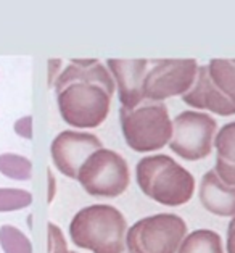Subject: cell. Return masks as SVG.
Wrapping results in <instances>:
<instances>
[{
    "mask_svg": "<svg viewBox=\"0 0 235 253\" xmlns=\"http://www.w3.org/2000/svg\"><path fill=\"white\" fill-rule=\"evenodd\" d=\"M177 253H224V245L216 231L196 229L184 237Z\"/></svg>",
    "mask_w": 235,
    "mask_h": 253,
    "instance_id": "obj_14",
    "label": "cell"
},
{
    "mask_svg": "<svg viewBox=\"0 0 235 253\" xmlns=\"http://www.w3.org/2000/svg\"><path fill=\"white\" fill-rule=\"evenodd\" d=\"M31 203H33V195L28 190L13 187L0 189V213L28 208Z\"/></svg>",
    "mask_w": 235,
    "mask_h": 253,
    "instance_id": "obj_17",
    "label": "cell"
},
{
    "mask_svg": "<svg viewBox=\"0 0 235 253\" xmlns=\"http://www.w3.org/2000/svg\"><path fill=\"white\" fill-rule=\"evenodd\" d=\"M198 66L195 58L148 60L147 73L142 81L144 100L164 102L176 95L182 97L194 84Z\"/></svg>",
    "mask_w": 235,
    "mask_h": 253,
    "instance_id": "obj_9",
    "label": "cell"
},
{
    "mask_svg": "<svg viewBox=\"0 0 235 253\" xmlns=\"http://www.w3.org/2000/svg\"><path fill=\"white\" fill-rule=\"evenodd\" d=\"M124 253H127V250H126V252H124Z\"/></svg>",
    "mask_w": 235,
    "mask_h": 253,
    "instance_id": "obj_24",
    "label": "cell"
},
{
    "mask_svg": "<svg viewBox=\"0 0 235 253\" xmlns=\"http://www.w3.org/2000/svg\"><path fill=\"white\" fill-rule=\"evenodd\" d=\"M61 118L70 126L92 129L103 125L111 108L115 81L97 58H73L53 84Z\"/></svg>",
    "mask_w": 235,
    "mask_h": 253,
    "instance_id": "obj_1",
    "label": "cell"
},
{
    "mask_svg": "<svg viewBox=\"0 0 235 253\" xmlns=\"http://www.w3.org/2000/svg\"><path fill=\"white\" fill-rule=\"evenodd\" d=\"M135 179L142 194L164 207H182L195 194V177L172 157L157 153L139 160Z\"/></svg>",
    "mask_w": 235,
    "mask_h": 253,
    "instance_id": "obj_3",
    "label": "cell"
},
{
    "mask_svg": "<svg viewBox=\"0 0 235 253\" xmlns=\"http://www.w3.org/2000/svg\"><path fill=\"white\" fill-rule=\"evenodd\" d=\"M15 132L23 139H33V116H21L20 120L15 121Z\"/></svg>",
    "mask_w": 235,
    "mask_h": 253,
    "instance_id": "obj_19",
    "label": "cell"
},
{
    "mask_svg": "<svg viewBox=\"0 0 235 253\" xmlns=\"http://www.w3.org/2000/svg\"><path fill=\"white\" fill-rule=\"evenodd\" d=\"M102 147V140L95 134L68 129V131L60 132L52 140L50 155L53 165L61 174L70 179H76L79 168L87 157Z\"/></svg>",
    "mask_w": 235,
    "mask_h": 253,
    "instance_id": "obj_10",
    "label": "cell"
},
{
    "mask_svg": "<svg viewBox=\"0 0 235 253\" xmlns=\"http://www.w3.org/2000/svg\"><path fill=\"white\" fill-rule=\"evenodd\" d=\"M182 102L198 112L235 115V58H213L200 65Z\"/></svg>",
    "mask_w": 235,
    "mask_h": 253,
    "instance_id": "obj_4",
    "label": "cell"
},
{
    "mask_svg": "<svg viewBox=\"0 0 235 253\" xmlns=\"http://www.w3.org/2000/svg\"><path fill=\"white\" fill-rule=\"evenodd\" d=\"M107 68L115 81L122 108H134L144 102L142 95V81L148 68L145 58H110Z\"/></svg>",
    "mask_w": 235,
    "mask_h": 253,
    "instance_id": "obj_11",
    "label": "cell"
},
{
    "mask_svg": "<svg viewBox=\"0 0 235 253\" xmlns=\"http://www.w3.org/2000/svg\"><path fill=\"white\" fill-rule=\"evenodd\" d=\"M76 179L92 197L116 199L124 194L131 184V171L121 153L102 147L87 157Z\"/></svg>",
    "mask_w": 235,
    "mask_h": 253,
    "instance_id": "obj_6",
    "label": "cell"
},
{
    "mask_svg": "<svg viewBox=\"0 0 235 253\" xmlns=\"http://www.w3.org/2000/svg\"><path fill=\"white\" fill-rule=\"evenodd\" d=\"M70 253H78V252H70Z\"/></svg>",
    "mask_w": 235,
    "mask_h": 253,
    "instance_id": "obj_23",
    "label": "cell"
},
{
    "mask_svg": "<svg viewBox=\"0 0 235 253\" xmlns=\"http://www.w3.org/2000/svg\"><path fill=\"white\" fill-rule=\"evenodd\" d=\"M214 171L222 182L235 186V121L226 123L214 137Z\"/></svg>",
    "mask_w": 235,
    "mask_h": 253,
    "instance_id": "obj_13",
    "label": "cell"
},
{
    "mask_svg": "<svg viewBox=\"0 0 235 253\" xmlns=\"http://www.w3.org/2000/svg\"><path fill=\"white\" fill-rule=\"evenodd\" d=\"M0 247L3 253H33L31 240L15 226L0 227Z\"/></svg>",
    "mask_w": 235,
    "mask_h": 253,
    "instance_id": "obj_16",
    "label": "cell"
},
{
    "mask_svg": "<svg viewBox=\"0 0 235 253\" xmlns=\"http://www.w3.org/2000/svg\"><path fill=\"white\" fill-rule=\"evenodd\" d=\"M47 249L48 253H70L63 231L53 223L47 226Z\"/></svg>",
    "mask_w": 235,
    "mask_h": 253,
    "instance_id": "obj_18",
    "label": "cell"
},
{
    "mask_svg": "<svg viewBox=\"0 0 235 253\" xmlns=\"http://www.w3.org/2000/svg\"><path fill=\"white\" fill-rule=\"evenodd\" d=\"M119 125L126 144L139 153L161 150L172 135V120L164 102L144 100L134 108L121 107Z\"/></svg>",
    "mask_w": 235,
    "mask_h": 253,
    "instance_id": "obj_5",
    "label": "cell"
},
{
    "mask_svg": "<svg viewBox=\"0 0 235 253\" xmlns=\"http://www.w3.org/2000/svg\"><path fill=\"white\" fill-rule=\"evenodd\" d=\"M0 172L15 181H29L33 176V163L23 155L2 153L0 155Z\"/></svg>",
    "mask_w": 235,
    "mask_h": 253,
    "instance_id": "obj_15",
    "label": "cell"
},
{
    "mask_svg": "<svg viewBox=\"0 0 235 253\" xmlns=\"http://www.w3.org/2000/svg\"><path fill=\"white\" fill-rule=\"evenodd\" d=\"M226 253H235V216H232L231 223H229V226H227Z\"/></svg>",
    "mask_w": 235,
    "mask_h": 253,
    "instance_id": "obj_21",
    "label": "cell"
},
{
    "mask_svg": "<svg viewBox=\"0 0 235 253\" xmlns=\"http://www.w3.org/2000/svg\"><path fill=\"white\" fill-rule=\"evenodd\" d=\"M127 221L113 205L84 207L73 216L70 237L73 244L92 253H124Z\"/></svg>",
    "mask_w": 235,
    "mask_h": 253,
    "instance_id": "obj_2",
    "label": "cell"
},
{
    "mask_svg": "<svg viewBox=\"0 0 235 253\" xmlns=\"http://www.w3.org/2000/svg\"><path fill=\"white\" fill-rule=\"evenodd\" d=\"M47 179H48V195H47V202L52 203L55 195H57V179L52 169H47Z\"/></svg>",
    "mask_w": 235,
    "mask_h": 253,
    "instance_id": "obj_22",
    "label": "cell"
},
{
    "mask_svg": "<svg viewBox=\"0 0 235 253\" xmlns=\"http://www.w3.org/2000/svg\"><path fill=\"white\" fill-rule=\"evenodd\" d=\"M218 121L206 112L185 110L172 120L169 149L187 162H198L211 155Z\"/></svg>",
    "mask_w": 235,
    "mask_h": 253,
    "instance_id": "obj_8",
    "label": "cell"
},
{
    "mask_svg": "<svg viewBox=\"0 0 235 253\" xmlns=\"http://www.w3.org/2000/svg\"><path fill=\"white\" fill-rule=\"evenodd\" d=\"M198 199L203 208L214 216H235V186H227L226 182H222L214 169H208L203 174Z\"/></svg>",
    "mask_w": 235,
    "mask_h": 253,
    "instance_id": "obj_12",
    "label": "cell"
},
{
    "mask_svg": "<svg viewBox=\"0 0 235 253\" xmlns=\"http://www.w3.org/2000/svg\"><path fill=\"white\" fill-rule=\"evenodd\" d=\"M187 223L174 213H157L139 219L126 232L127 253H177Z\"/></svg>",
    "mask_w": 235,
    "mask_h": 253,
    "instance_id": "obj_7",
    "label": "cell"
},
{
    "mask_svg": "<svg viewBox=\"0 0 235 253\" xmlns=\"http://www.w3.org/2000/svg\"><path fill=\"white\" fill-rule=\"evenodd\" d=\"M48 87H53L55 81H57V78L60 76L61 73V66H63V61H61L60 58H50L48 60Z\"/></svg>",
    "mask_w": 235,
    "mask_h": 253,
    "instance_id": "obj_20",
    "label": "cell"
}]
</instances>
